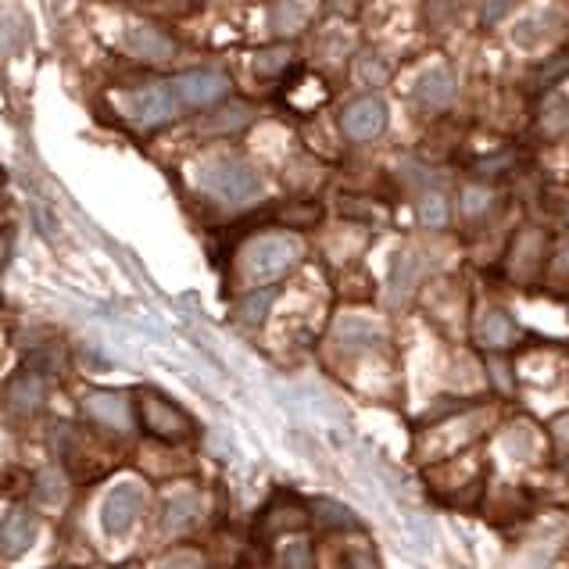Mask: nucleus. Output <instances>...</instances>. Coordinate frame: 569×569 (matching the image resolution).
I'll use <instances>...</instances> for the list:
<instances>
[{"instance_id":"obj_5","label":"nucleus","mask_w":569,"mask_h":569,"mask_svg":"<svg viewBox=\"0 0 569 569\" xmlns=\"http://www.w3.org/2000/svg\"><path fill=\"white\" fill-rule=\"evenodd\" d=\"M126 108H129V115H133V122L151 129V126H162V122L176 119L179 97L172 94V86L154 83V86H144V90H136V94H129Z\"/></svg>"},{"instance_id":"obj_21","label":"nucleus","mask_w":569,"mask_h":569,"mask_svg":"<svg viewBox=\"0 0 569 569\" xmlns=\"http://www.w3.org/2000/svg\"><path fill=\"white\" fill-rule=\"evenodd\" d=\"M312 512H315V519H319V527H326V530H358V519H355V512L351 509H344V505H337V502H315L312 505Z\"/></svg>"},{"instance_id":"obj_3","label":"nucleus","mask_w":569,"mask_h":569,"mask_svg":"<svg viewBox=\"0 0 569 569\" xmlns=\"http://www.w3.org/2000/svg\"><path fill=\"white\" fill-rule=\"evenodd\" d=\"M140 423H144V430L151 437H158V441H187V437H194V419L183 412L179 405H172L169 398H162V394L147 391L144 398H140Z\"/></svg>"},{"instance_id":"obj_24","label":"nucleus","mask_w":569,"mask_h":569,"mask_svg":"<svg viewBox=\"0 0 569 569\" xmlns=\"http://www.w3.org/2000/svg\"><path fill=\"white\" fill-rule=\"evenodd\" d=\"M541 122H544V129H548V136H566L569 133V101L566 97H552V101L544 104Z\"/></svg>"},{"instance_id":"obj_32","label":"nucleus","mask_w":569,"mask_h":569,"mask_svg":"<svg viewBox=\"0 0 569 569\" xmlns=\"http://www.w3.org/2000/svg\"><path fill=\"white\" fill-rule=\"evenodd\" d=\"M505 4H509V0H494V4H487V8H484V22H494V18L505 11Z\"/></svg>"},{"instance_id":"obj_12","label":"nucleus","mask_w":569,"mask_h":569,"mask_svg":"<svg viewBox=\"0 0 569 569\" xmlns=\"http://www.w3.org/2000/svg\"><path fill=\"white\" fill-rule=\"evenodd\" d=\"M43 394H47V383L36 369H22L15 380L8 383V408L11 412H22V416H33L36 408L43 405Z\"/></svg>"},{"instance_id":"obj_13","label":"nucleus","mask_w":569,"mask_h":569,"mask_svg":"<svg viewBox=\"0 0 569 569\" xmlns=\"http://www.w3.org/2000/svg\"><path fill=\"white\" fill-rule=\"evenodd\" d=\"M519 326L512 323V315L502 308H487L484 319H480V344L487 351H509L512 344H519Z\"/></svg>"},{"instance_id":"obj_4","label":"nucleus","mask_w":569,"mask_h":569,"mask_svg":"<svg viewBox=\"0 0 569 569\" xmlns=\"http://www.w3.org/2000/svg\"><path fill=\"white\" fill-rule=\"evenodd\" d=\"M172 94L179 97V104L187 108H208V104L222 101L230 94V79L215 72V68H194V72H183V76L172 79Z\"/></svg>"},{"instance_id":"obj_25","label":"nucleus","mask_w":569,"mask_h":569,"mask_svg":"<svg viewBox=\"0 0 569 569\" xmlns=\"http://www.w3.org/2000/svg\"><path fill=\"white\" fill-rule=\"evenodd\" d=\"M287 65H290L287 47H269V51H262V54H258V61H255L258 76H280Z\"/></svg>"},{"instance_id":"obj_6","label":"nucleus","mask_w":569,"mask_h":569,"mask_svg":"<svg viewBox=\"0 0 569 569\" xmlns=\"http://www.w3.org/2000/svg\"><path fill=\"white\" fill-rule=\"evenodd\" d=\"M383 126H387V104L376 94L358 97L340 111V129L348 133V140H373L383 133Z\"/></svg>"},{"instance_id":"obj_16","label":"nucleus","mask_w":569,"mask_h":569,"mask_svg":"<svg viewBox=\"0 0 569 569\" xmlns=\"http://www.w3.org/2000/svg\"><path fill=\"white\" fill-rule=\"evenodd\" d=\"M201 516V498L194 491H176L165 502V530H187Z\"/></svg>"},{"instance_id":"obj_8","label":"nucleus","mask_w":569,"mask_h":569,"mask_svg":"<svg viewBox=\"0 0 569 569\" xmlns=\"http://www.w3.org/2000/svg\"><path fill=\"white\" fill-rule=\"evenodd\" d=\"M122 47H126L133 58L154 61V65H162V61L176 58V43H172L165 33H158L154 26H144V22H133V26H126Z\"/></svg>"},{"instance_id":"obj_33","label":"nucleus","mask_w":569,"mask_h":569,"mask_svg":"<svg viewBox=\"0 0 569 569\" xmlns=\"http://www.w3.org/2000/svg\"><path fill=\"white\" fill-rule=\"evenodd\" d=\"M54 4H68V0H54Z\"/></svg>"},{"instance_id":"obj_14","label":"nucleus","mask_w":569,"mask_h":569,"mask_svg":"<svg viewBox=\"0 0 569 569\" xmlns=\"http://www.w3.org/2000/svg\"><path fill=\"white\" fill-rule=\"evenodd\" d=\"M416 97L423 108L437 111V108H448L451 97H455V76H451L448 68H430L416 86Z\"/></svg>"},{"instance_id":"obj_17","label":"nucleus","mask_w":569,"mask_h":569,"mask_svg":"<svg viewBox=\"0 0 569 569\" xmlns=\"http://www.w3.org/2000/svg\"><path fill=\"white\" fill-rule=\"evenodd\" d=\"M269 22H272V33L276 36H294L308 26V8L301 0H280V4L272 8Z\"/></svg>"},{"instance_id":"obj_22","label":"nucleus","mask_w":569,"mask_h":569,"mask_svg":"<svg viewBox=\"0 0 569 569\" xmlns=\"http://www.w3.org/2000/svg\"><path fill=\"white\" fill-rule=\"evenodd\" d=\"M251 119H255V111L247 108V104H230V108L215 111L212 119L204 122V129H208V133H233V129L247 126Z\"/></svg>"},{"instance_id":"obj_30","label":"nucleus","mask_w":569,"mask_h":569,"mask_svg":"<svg viewBox=\"0 0 569 569\" xmlns=\"http://www.w3.org/2000/svg\"><path fill=\"white\" fill-rule=\"evenodd\" d=\"M552 262H555V272H566V276H569V237L559 240V247H555V258H552Z\"/></svg>"},{"instance_id":"obj_11","label":"nucleus","mask_w":569,"mask_h":569,"mask_svg":"<svg viewBox=\"0 0 569 569\" xmlns=\"http://www.w3.org/2000/svg\"><path fill=\"white\" fill-rule=\"evenodd\" d=\"M305 519H308V512L298 498H290V494H276V498L269 502V509L262 512V527L258 530H262L265 537H272V534H280V530L305 527Z\"/></svg>"},{"instance_id":"obj_26","label":"nucleus","mask_w":569,"mask_h":569,"mask_svg":"<svg viewBox=\"0 0 569 569\" xmlns=\"http://www.w3.org/2000/svg\"><path fill=\"white\" fill-rule=\"evenodd\" d=\"M494 194L487 187H466L462 190V215H484L491 208Z\"/></svg>"},{"instance_id":"obj_19","label":"nucleus","mask_w":569,"mask_h":569,"mask_svg":"<svg viewBox=\"0 0 569 569\" xmlns=\"http://www.w3.org/2000/svg\"><path fill=\"white\" fill-rule=\"evenodd\" d=\"M272 301H276V287H258V290H251L247 298H240V305H237V319L244 326H258L269 315V308H272Z\"/></svg>"},{"instance_id":"obj_34","label":"nucleus","mask_w":569,"mask_h":569,"mask_svg":"<svg viewBox=\"0 0 569 569\" xmlns=\"http://www.w3.org/2000/svg\"><path fill=\"white\" fill-rule=\"evenodd\" d=\"M566 473H569V466H566Z\"/></svg>"},{"instance_id":"obj_23","label":"nucleus","mask_w":569,"mask_h":569,"mask_svg":"<svg viewBox=\"0 0 569 569\" xmlns=\"http://www.w3.org/2000/svg\"><path fill=\"white\" fill-rule=\"evenodd\" d=\"M419 222H423L426 230H441V226H448V201H444V194L426 190V194L419 197Z\"/></svg>"},{"instance_id":"obj_29","label":"nucleus","mask_w":569,"mask_h":569,"mask_svg":"<svg viewBox=\"0 0 569 569\" xmlns=\"http://www.w3.org/2000/svg\"><path fill=\"white\" fill-rule=\"evenodd\" d=\"M344 569H380L376 566V559L369 552H362V548H358V552H351L348 555V562H344Z\"/></svg>"},{"instance_id":"obj_20","label":"nucleus","mask_w":569,"mask_h":569,"mask_svg":"<svg viewBox=\"0 0 569 569\" xmlns=\"http://www.w3.org/2000/svg\"><path fill=\"white\" fill-rule=\"evenodd\" d=\"M355 76H358V83L380 86V83H387V79H391V61L383 58V54H376V51L358 54V61H355Z\"/></svg>"},{"instance_id":"obj_18","label":"nucleus","mask_w":569,"mask_h":569,"mask_svg":"<svg viewBox=\"0 0 569 569\" xmlns=\"http://www.w3.org/2000/svg\"><path fill=\"white\" fill-rule=\"evenodd\" d=\"M333 340H337V348H344V351H362L376 340V330L366 323V319H355V315H348V319H340V323H337Z\"/></svg>"},{"instance_id":"obj_7","label":"nucleus","mask_w":569,"mask_h":569,"mask_svg":"<svg viewBox=\"0 0 569 569\" xmlns=\"http://www.w3.org/2000/svg\"><path fill=\"white\" fill-rule=\"evenodd\" d=\"M140 509H144V494H140V487L119 484L108 498H104V509H101L104 530H108L111 537L126 534V530L133 527V519L140 516Z\"/></svg>"},{"instance_id":"obj_10","label":"nucleus","mask_w":569,"mask_h":569,"mask_svg":"<svg viewBox=\"0 0 569 569\" xmlns=\"http://www.w3.org/2000/svg\"><path fill=\"white\" fill-rule=\"evenodd\" d=\"M36 541V519L26 509H11L0 523V555L4 559H22L26 548Z\"/></svg>"},{"instance_id":"obj_2","label":"nucleus","mask_w":569,"mask_h":569,"mask_svg":"<svg viewBox=\"0 0 569 569\" xmlns=\"http://www.w3.org/2000/svg\"><path fill=\"white\" fill-rule=\"evenodd\" d=\"M301 258V244L287 233H269V237H258L247 244L244 251V272L251 280H269V276H280L283 269Z\"/></svg>"},{"instance_id":"obj_15","label":"nucleus","mask_w":569,"mask_h":569,"mask_svg":"<svg viewBox=\"0 0 569 569\" xmlns=\"http://www.w3.org/2000/svg\"><path fill=\"white\" fill-rule=\"evenodd\" d=\"M86 412L94 419H101L104 426H115V430H126L129 426V401L126 394L115 391H97L86 398Z\"/></svg>"},{"instance_id":"obj_9","label":"nucleus","mask_w":569,"mask_h":569,"mask_svg":"<svg viewBox=\"0 0 569 569\" xmlns=\"http://www.w3.org/2000/svg\"><path fill=\"white\" fill-rule=\"evenodd\" d=\"M544 251H548V244H544L541 230L519 233L516 244H512V251H509V276L512 280H534L544 265Z\"/></svg>"},{"instance_id":"obj_1","label":"nucleus","mask_w":569,"mask_h":569,"mask_svg":"<svg viewBox=\"0 0 569 569\" xmlns=\"http://www.w3.org/2000/svg\"><path fill=\"white\" fill-rule=\"evenodd\" d=\"M197 179L208 194L226 204H247L262 194V176L240 158H212V162L201 165Z\"/></svg>"},{"instance_id":"obj_31","label":"nucleus","mask_w":569,"mask_h":569,"mask_svg":"<svg viewBox=\"0 0 569 569\" xmlns=\"http://www.w3.org/2000/svg\"><path fill=\"white\" fill-rule=\"evenodd\" d=\"M552 434H555V441L569 444V412H559V416L552 419Z\"/></svg>"},{"instance_id":"obj_27","label":"nucleus","mask_w":569,"mask_h":569,"mask_svg":"<svg viewBox=\"0 0 569 569\" xmlns=\"http://www.w3.org/2000/svg\"><path fill=\"white\" fill-rule=\"evenodd\" d=\"M283 569H315L312 544H308V541H294L290 548H283Z\"/></svg>"},{"instance_id":"obj_28","label":"nucleus","mask_w":569,"mask_h":569,"mask_svg":"<svg viewBox=\"0 0 569 569\" xmlns=\"http://www.w3.org/2000/svg\"><path fill=\"white\" fill-rule=\"evenodd\" d=\"M158 569H204V562L197 559V555H187V552H179V555H169V559L162 562Z\"/></svg>"}]
</instances>
